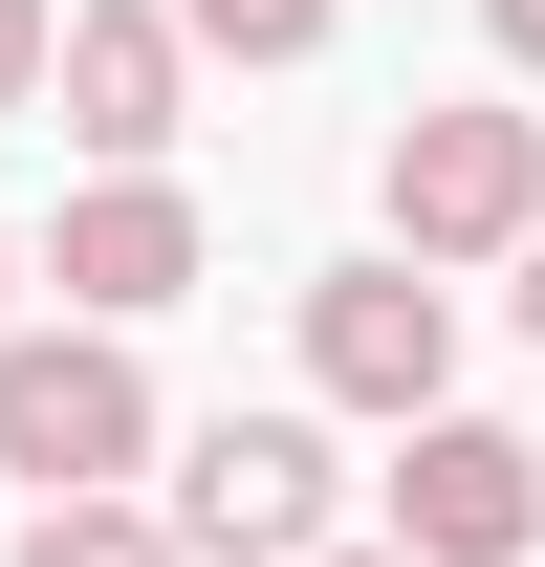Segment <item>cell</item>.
Masks as SVG:
<instances>
[{"label": "cell", "mask_w": 545, "mask_h": 567, "mask_svg": "<svg viewBox=\"0 0 545 567\" xmlns=\"http://www.w3.org/2000/svg\"><path fill=\"white\" fill-rule=\"evenodd\" d=\"M371 197H393V262H502L545 218V110H502V87H459V110H393V153H371Z\"/></svg>", "instance_id": "6da1fadb"}, {"label": "cell", "mask_w": 545, "mask_h": 567, "mask_svg": "<svg viewBox=\"0 0 545 567\" xmlns=\"http://www.w3.org/2000/svg\"><path fill=\"white\" fill-rule=\"evenodd\" d=\"M153 458V371H132V328H0V481L22 502H66V481H132Z\"/></svg>", "instance_id": "7a4b0ae2"}, {"label": "cell", "mask_w": 545, "mask_h": 567, "mask_svg": "<svg viewBox=\"0 0 545 567\" xmlns=\"http://www.w3.org/2000/svg\"><path fill=\"white\" fill-rule=\"evenodd\" d=\"M328 481H349V458L306 415H197L153 524H175V567H306V546H328Z\"/></svg>", "instance_id": "3957f363"}, {"label": "cell", "mask_w": 545, "mask_h": 567, "mask_svg": "<svg viewBox=\"0 0 545 567\" xmlns=\"http://www.w3.org/2000/svg\"><path fill=\"white\" fill-rule=\"evenodd\" d=\"M306 393L328 415H436L459 393V284L436 262H328L306 284Z\"/></svg>", "instance_id": "277c9868"}, {"label": "cell", "mask_w": 545, "mask_h": 567, "mask_svg": "<svg viewBox=\"0 0 545 567\" xmlns=\"http://www.w3.org/2000/svg\"><path fill=\"white\" fill-rule=\"evenodd\" d=\"M44 110H66L88 175H153V153H175V110H197L175 0H66V22H44Z\"/></svg>", "instance_id": "5b68a950"}, {"label": "cell", "mask_w": 545, "mask_h": 567, "mask_svg": "<svg viewBox=\"0 0 545 567\" xmlns=\"http://www.w3.org/2000/svg\"><path fill=\"white\" fill-rule=\"evenodd\" d=\"M393 546H414V567H524V546H545V436H502V415H393Z\"/></svg>", "instance_id": "8992f818"}, {"label": "cell", "mask_w": 545, "mask_h": 567, "mask_svg": "<svg viewBox=\"0 0 545 567\" xmlns=\"http://www.w3.org/2000/svg\"><path fill=\"white\" fill-rule=\"evenodd\" d=\"M44 284H66L88 328H153V306L197 284V197H175V175H88L66 240H44Z\"/></svg>", "instance_id": "52a82bcc"}, {"label": "cell", "mask_w": 545, "mask_h": 567, "mask_svg": "<svg viewBox=\"0 0 545 567\" xmlns=\"http://www.w3.org/2000/svg\"><path fill=\"white\" fill-rule=\"evenodd\" d=\"M22 567H175V524H153L132 481H66L44 524H22Z\"/></svg>", "instance_id": "ba28073f"}, {"label": "cell", "mask_w": 545, "mask_h": 567, "mask_svg": "<svg viewBox=\"0 0 545 567\" xmlns=\"http://www.w3.org/2000/svg\"><path fill=\"white\" fill-rule=\"evenodd\" d=\"M175 44H197V66H306L328 0H175Z\"/></svg>", "instance_id": "9c48e42d"}, {"label": "cell", "mask_w": 545, "mask_h": 567, "mask_svg": "<svg viewBox=\"0 0 545 567\" xmlns=\"http://www.w3.org/2000/svg\"><path fill=\"white\" fill-rule=\"evenodd\" d=\"M0 110H44V0H0Z\"/></svg>", "instance_id": "30bf717a"}, {"label": "cell", "mask_w": 545, "mask_h": 567, "mask_svg": "<svg viewBox=\"0 0 545 567\" xmlns=\"http://www.w3.org/2000/svg\"><path fill=\"white\" fill-rule=\"evenodd\" d=\"M480 22H502V66H524V87H545V0H480Z\"/></svg>", "instance_id": "8fae6325"}, {"label": "cell", "mask_w": 545, "mask_h": 567, "mask_svg": "<svg viewBox=\"0 0 545 567\" xmlns=\"http://www.w3.org/2000/svg\"><path fill=\"white\" fill-rule=\"evenodd\" d=\"M502 262H524V350H545V218H524V240H502Z\"/></svg>", "instance_id": "7c38bea8"}, {"label": "cell", "mask_w": 545, "mask_h": 567, "mask_svg": "<svg viewBox=\"0 0 545 567\" xmlns=\"http://www.w3.org/2000/svg\"><path fill=\"white\" fill-rule=\"evenodd\" d=\"M306 567H414V546H306Z\"/></svg>", "instance_id": "4fadbf2b"}, {"label": "cell", "mask_w": 545, "mask_h": 567, "mask_svg": "<svg viewBox=\"0 0 545 567\" xmlns=\"http://www.w3.org/2000/svg\"><path fill=\"white\" fill-rule=\"evenodd\" d=\"M0 284H22V240H0Z\"/></svg>", "instance_id": "5bb4252c"}]
</instances>
